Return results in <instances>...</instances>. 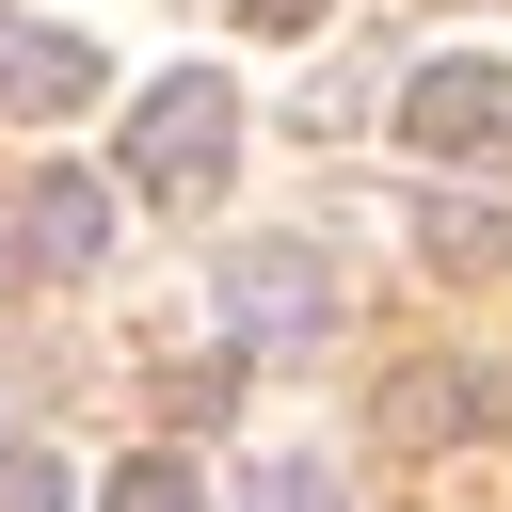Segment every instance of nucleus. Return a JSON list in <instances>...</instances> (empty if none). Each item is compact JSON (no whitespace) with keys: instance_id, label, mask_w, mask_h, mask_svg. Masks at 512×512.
Instances as JSON below:
<instances>
[{"instance_id":"nucleus-1","label":"nucleus","mask_w":512,"mask_h":512,"mask_svg":"<svg viewBox=\"0 0 512 512\" xmlns=\"http://www.w3.org/2000/svg\"><path fill=\"white\" fill-rule=\"evenodd\" d=\"M224 160H240V96H224L208 64H176V80L128 112V176H144L160 208H208V192H224Z\"/></svg>"},{"instance_id":"nucleus-2","label":"nucleus","mask_w":512,"mask_h":512,"mask_svg":"<svg viewBox=\"0 0 512 512\" xmlns=\"http://www.w3.org/2000/svg\"><path fill=\"white\" fill-rule=\"evenodd\" d=\"M400 144L416 160H512V64H480V48L416 64L400 80Z\"/></svg>"},{"instance_id":"nucleus-3","label":"nucleus","mask_w":512,"mask_h":512,"mask_svg":"<svg viewBox=\"0 0 512 512\" xmlns=\"http://www.w3.org/2000/svg\"><path fill=\"white\" fill-rule=\"evenodd\" d=\"M320 320H336V288H320V256H304V240L224 256V336H240V352H304Z\"/></svg>"},{"instance_id":"nucleus-4","label":"nucleus","mask_w":512,"mask_h":512,"mask_svg":"<svg viewBox=\"0 0 512 512\" xmlns=\"http://www.w3.org/2000/svg\"><path fill=\"white\" fill-rule=\"evenodd\" d=\"M16 240H32V272H96V240H112V192H96V176H32Z\"/></svg>"},{"instance_id":"nucleus-5","label":"nucleus","mask_w":512,"mask_h":512,"mask_svg":"<svg viewBox=\"0 0 512 512\" xmlns=\"http://www.w3.org/2000/svg\"><path fill=\"white\" fill-rule=\"evenodd\" d=\"M0 96H16V112H80V96H96V48H80V32H16V16H0Z\"/></svg>"},{"instance_id":"nucleus-6","label":"nucleus","mask_w":512,"mask_h":512,"mask_svg":"<svg viewBox=\"0 0 512 512\" xmlns=\"http://www.w3.org/2000/svg\"><path fill=\"white\" fill-rule=\"evenodd\" d=\"M416 240H432V272H512V208H464V192H432V208H416Z\"/></svg>"},{"instance_id":"nucleus-7","label":"nucleus","mask_w":512,"mask_h":512,"mask_svg":"<svg viewBox=\"0 0 512 512\" xmlns=\"http://www.w3.org/2000/svg\"><path fill=\"white\" fill-rule=\"evenodd\" d=\"M384 416H400V448H448V432H480V384H464V368H416Z\"/></svg>"},{"instance_id":"nucleus-8","label":"nucleus","mask_w":512,"mask_h":512,"mask_svg":"<svg viewBox=\"0 0 512 512\" xmlns=\"http://www.w3.org/2000/svg\"><path fill=\"white\" fill-rule=\"evenodd\" d=\"M96 512H208V480H192V464H176V448H128V464H112V496H96Z\"/></svg>"},{"instance_id":"nucleus-9","label":"nucleus","mask_w":512,"mask_h":512,"mask_svg":"<svg viewBox=\"0 0 512 512\" xmlns=\"http://www.w3.org/2000/svg\"><path fill=\"white\" fill-rule=\"evenodd\" d=\"M0 512H64V464L48 448H0Z\"/></svg>"},{"instance_id":"nucleus-10","label":"nucleus","mask_w":512,"mask_h":512,"mask_svg":"<svg viewBox=\"0 0 512 512\" xmlns=\"http://www.w3.org/2000/svg\"><path fill=\"white\" fill-rule=\"evenodd\" d=\"M256 512H336V480L320 464H256Z\"/></svg>"},{"instance_id":"nucleus-11","label":"nucleus","mask_w":512,"mask_h":512,"mask_svg":"<svg viewBox=\"0 0 512 512\" xmlns=\"http://www.w3.org/2000/svg\"><path fill=\"white\" fill-rule=\"evenodd\" d=\"M240 16H256V32H320L336 0H240Z\"/></svg>"}]
</instances>
